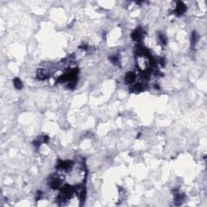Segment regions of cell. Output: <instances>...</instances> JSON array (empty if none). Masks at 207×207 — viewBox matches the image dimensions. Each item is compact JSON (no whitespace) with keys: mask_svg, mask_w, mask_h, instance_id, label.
<instances>
[{"mask_svg":"<svg viewBox=\"0 0 207 207\" xmlns=\"http://www.w3.org/2000/svg\"><path fill=\"white\" fill-rule=\"evenodd\" d=\"M58 167L59 169L63 170H69L72 167V162L70 161H59L58 163Z\"/></svg>","mask_w":207,"mask_h":207,"instance_id":"1","label":"cell"},{"mask_svg":"<svg viewBox=\"0 0 207 207\" xmlns=\"http://www.w3.org/2000/svg\"><path fill=\"white\" fill-rule=\"evenodd\" d=\"M62 181L60 180L59 178L57 177H53L52 178V180L50 181V185L52 188H58L60 187Z\"/></svg>","mask_w":207,"mask_h":207,"instance_id":"2","label":"cell"},{"mask_svg":"<svg viewBox=\"0 0 207 207\" xmlns=\"http://www.w3.org/2000/svg\"><path fill=\"white\" fill-rule=\"evenodd\" d=\"M185 10H186V7H185V5L183 3H181V2H180V3H178V4H177V7H176V14L177 15H182L183 13H184L185 11Z\"/></svg>","mask_w":207,"mask_h":207,"instance_id":"3","label":"cell"},{"mask_svg":"<svg viewBox=\"0 0 207 207\" xmlns=\"http://www.w3.org/2000/svg\"><path fill=\"white\" fill-rule=\"evenodd\" d=\"M135 78H136V75H135V74L133 72H129L128 74L125 75V81L126 83L130 84L135 80Z\"/></svg>","mask_w":207,"mask_h":207,"instance_id":"4","label":"cell"},{"mask_svg":"<svg viewBox=\"0 0 207 207\" xmlns=\"http://www.w3.org/2000/svg\"><path fill=\"white\" fill-rule=\"evenodd\" d=\"M36 75L39 79H45L49 76V73L45 70H39L36 73Z\"/></svg>","mask_w":207,"mask_h":207,"instance_id":"5","label":"cell"},{"mask_svg":"<svg viewBox=\"0 0 207 207\" xmlns=\"http://www.w3.org/2000/svg\"><path fill=\"white\" fill-rule=\"evenodd\" d=\"M141 36H142V33H141V31H139V30L134 31L133 33V34H132V37L134 40H136V41H138V40L141 38Z\"/></svg>","mask_w":207,"mask_h":207,"instance_id":"6","label":"cell"},{"mask_svg":"<svg viewBox=\"0 0 207 207\" xmlns=\"http://www.w3.org/2000/svg\"><path fill=\"white\" fill-rule=\"evenodd\" d=\"M14 86L15 87V88L17 89H21L22 87H23V84H22V82L20 80V78H16L14 79Z\"/></svg>","mask_w":207,"mask_h":207,"instance_id":"7","label":"cell"},{"mask_svg":"<svg viewBox=\"0 0 207 207\" xmlns=\"http://www.w3.org/2000/svg\"><path fill=\"white\" fill-rule=\"evenodd\" d=\"M160 41H161V42L163 44V45H166V43H167V39H166V37L163 36V35H160Z\"/></svg>","mask_w":207,"mask_h":207,"instance_id":"8","label":"cell"},{"mask_svg":"<svg viewBox=\"0 0 207 207\" xmlns=\"http://www.w3.org/2000/svg\"><path fill=\"white\" fill-rule=\"evenodd\" d=\"M196 41H197V36H196V33H195V32H193V37H192V44L193 45V43H194V45H195Z\"/></svg>","mask_w":207,"mask_h":207,"instance_id":"9","label":"cell"},{"mask_svg":"<svg viewBox=\"0 0 207 207\" xmlns=\"http://www.w3.org/2000/svg\"><path fill=\"white\" fill-rule=\"evenodd\" d=\"M111 61H112L113 63H115V64H117V62H118V59L117 57H114V58H111Z\"/></svg>","mask_w":207,"mask_h":207,"instance_id":"10","label":"cell"}]
</instances>
